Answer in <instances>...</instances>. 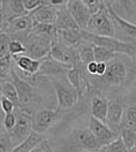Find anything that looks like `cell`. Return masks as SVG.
I'll return each instance as SVG.
<instances>
[{"instance_id": "6da1fadb", "label": "cell", "mask_w": 136, "mask_h": 152, "mask_svg": "<svg viewBox=\"0 0 136 152\" xmlns=\"http://www.w3.org/2000/svg\"><path fill=\"white\" fill-rule=\"evenodd\" d=\"M51 85L54 90L57 101L58 112H63L73 108L79 102L80 96L77 90L68 81L65 77H52L50 78Z\"/></svg>"}, {"instance_id": "7a4b0ae2", "label": "cell", "mask_w": 136, "mask_h": 152, "mask_svg": "<svg viewBox=\"0 0 136 152\" xmlns=\"http://www.w3.org/2000/svg\"><path fill=\"white\" fill-rule=\"evenodd\" d=\"M82 38L83 40L92 43L94 45L102 46L117 54L127 55L128 57H132L134 52L136 51V47L131 43H127L116 39L115 37H105V36H97L83 30L82 31Z\"/></svg>"}, {"instance_id": "3957f363", "label": "cell", "mask_w": 136, "mask_h": 152, "mask_svg": "<svg viewBox=\"0 0 136 152\" xmlns=\"http://www.w3.org/2000/svg\"><path fill=\"white\" fill-rule=\"evenodd\" d=\"M85 31L97 36L115 37L116 28L113 23V20L110 17L108 7L105 3H103L97 13L92 15Z\"/></svg>"}, {"instance_id": "277c9868", "label": "cell", "mask_w": 136, "mask_h": 152, "mask_svg": "<svg viewBox=\"0 0 136 152\" xmlns=\"http://www.w3.org/2000/svg\"><path fill=\"white\" fill-rule=\"evenodd\" d=\"M119 55L112 61L107 63L106 72L102 77L96 76L107 87H119L125 83L128 78V74H129L128 65L124 59L119 57Z\"/></svg>"}, {"instance_id": "5b68a950", "label": "cell", "mask_w": 136, "mask_h": 152, "mask_svg": "<svg viewBox=\"0 0 136 152\" xmlns=\"http://www.w3.org/2000/svg\"><path fill=\"white\" fill-rule=\"evenodd\" d=\"M15 114L17 116L16 125L12 130L7 131L14 147L21 144L32 132V115L26 108H23L21 106H17L16 107Z\"/></svg>"}, {"instance_id": "8992f818", "label": "cell", "mask_w": 136, "mask_h": 152, "mask_svg": "<svg viewBox=\"0 0 136 152\" xmlns=\"http://www.w3.org/2000/svg\"><path fill=\"white\" fill-rule=\"evenodd\" d=\"M23 43L26 47V54L31 56L32 58L42 59L49 55L54 41L48 37L30 31L24 39Z\"/></svg>"}, {"instance_id": "52a82bcc", "label": "cell", "mask_w": 136, "mask_h": 152, "mask_svg": "<svg viewBox=\"0 0 136 152\" xmlns=\"http://www.w3.org/2000/svg\"><path fill=\"white\" fill-rule=\"evenodd\" d=\"M11 81L15 85L16 90L18 93V98H19V104L18 106L21 107H26L34 102L39 101L38 93L34 87L29 83L27 80L20 77L19 74L16 72L15 68H13L11 73Z\"/></svg>"}, {"instance_id": "ba28073f", "label": "cell", "mask_w": 136, "mask_h": 152, "mask_svg": "<svg viewBox=\"0 0 136 152\" xmlns=\"http://www.w3.org/2000/svg\"><path fill=\"white\" fill-rule=\"evenodd\" d=\"M49 55H51L56 61L65 64L70 67H76V66H79L82 64L80 61L77 47L67 46L58 41L52 44Z\"/></svg>"}, {"instance_id": "9c48e42d", "label": "cell", "mask_w": 136, "mask_h": 152, "mask_svg": "<svg viewBox=\"0 0 136 152\" xmlns=\"http://www.w3.org/2000/svg\"><path fill=\"white\" fill-rule=\"evenodd\" d=\"M34 22L32 20V17L30 14L21 17L14 18V19L7 21L5 31L9 34L12 39H17L23 42L24 39L28 36L31 28L33 26Z\"/></svg>"}, {"instance_id": "30bf717a", "label": "cell", "mask_w": 136, "mask_h": 152, "mask_svg": "<svg viewBox=\"0 0 136 152\" xmlns=\"http://www.w3.org/2000/svg\"><path fill=\"white\" fill-rule=\"evenodd\" d=\"M60 117V112L51 108H41L32 115V131L43 134L46 132Z\"/></svg>"}, {"instance_id": "8fae6325", "label": "cell", "mask_w": 136, "mask_h": 152, "mask_svg": "<svg viewBox=\"0 0 136 152\" xmlns=\"http://www.w3.org/2000/svg\"><path fill=\"white\" fill-rule=\"evenodd\" d=\"M70 66L63 64L60 61L53 58L51 55H47L46 57L41 59V66L38 74L33 77V79L39 77H65L67 75L68 69H70Z\"/></svg>"}, {"instance_id": "7c38bea8", "label": "cell", "mask_w": 136, "mask_h": 152, "mask_svg": "<svg viewBox=\"0 0 136 152\" xmlns=\"http://www.w3.org/2000/svg\"><path fill=\"white\" fill-rule=\"evenodd\" d=\"M88 129L96 137V139L98 140L102 147L104 145L111 143L119 137V132L111 130L106 125V123L98 120L92 116L88 120Z\"/></svg>"}, {"instance_id": "4fadbf2b", "label": "cell", "mask_w": 136, "mask_h": 152, "mask_svg": "<svg viewBox=\"0 0 136 152\" xmlns=\"http://www.w3.org/2000/svg\"><path fill=\"white\" fill-rule=\"evenodd\" d=\"M67 9L81 30H86L92 13L82 0H69Z\"/></svg>"}, {"instance_id": "5bb4252c", "label": "cell", "mask_w": 136, "mask_h": 152, "mask_svg": "<svg viewBox=\"0 0 136 152\" xmlns=\"http://www.w3.org/2000/svg\"><path fill=\"white\" fill-rule=\"evenodd\" d=\"M124 110H125V106L121 99L116 98V99L108 100V110H107L105 123L111 130L115 132H119L121 129Z\"/></svg>"}, {"instance_id": "9a60e30c", "label": "cell", "mask_w": 136, "mask_h": 152, "mask_svg": "<svg viewBox=\"0 0 136 152\" xmlns=\"http://www.w3.org/2000/svg\"><path fill=\"white\" fill-rule=\"evenodd\" d=\"M73 139L83 150L89 151H99L101 149V144L96 139L92 131L88 128L85 129H76L73 132Z\"/></svg>"}, {"instance_id": "2e32d148", "label": "cell", "mask_w": 136, "mask_h": 152, "mask_svg": "<svg viewBox=\"0 0 136 152\" xmlns=\"http://www.w3.org/2000/svg\"><path fill=\"white\" fill-rule=\"evenodd\" d=\"M29 14L31 15L34 24H55L57 18V7L44 2Z\"/></svg>"}, {"instance_id": "e0dca14e", "label": "cell", "mask_w": 136, "mask_h": 152, "mask_svg": "<svg viewBox=\"0 0 136 152\" xmlns=\"http://www.w3.org/2000/svg\"><path fill=\"white\" fill-rule=\"evenodd\" d=\"M13 57L18 69L21 70L26 76L33 79V77L38 74L39 70H40L41 59L32 58L31 56L27 54L15 55Z\"/></svg>"}, {"instance_id": "ac0fdd59", "label": "cell", "mask_w": 136, "mask_h": 152, "mask_svg": "<svg viewBox=\"0 0 136 152\" xmlns=\"http://www.w3.org/2000/svg\"><path fill=\"white\" fill-rule=\"evenodd\" d=\"M106 5H107V7H108V12H109V14H110L111 19L113 20L115 28L121 30L125 36L129 37V38L136 39V24L131 23V22L124 19L123 17H121V16L115 12V10L113 9V7L111 4H106Z\"/></svg>"}, {"instance_id": "d6986e66", "label": "cell", "mask_w": 136, "mask_h": 152, "mask_svg": "<svg viewBox=\"0 0 136 152\" xmlns=\"http://www.w3.org/2000/svg\"><path fill=\"white\" fill-rule=\"evenodd\" d=\"M107 110H108V99L102 94H96L90 101V112L92 116L105 123Z\"/></svg>"}, {"instance_id": "ffe728a7", "label": "cell", "mask_w": 136, "mask_h": 152, "mask_svg": "<svg viewBox=\"0 0 136 152\" xmlns=\"http://www.w3.org/2000/svg\"><path fill=\"white\" fill-rule=\"evenodd\" d=\"M82 66H84L83 64L79 66H76V67H72L70 69H68L67 75H65V78L68 79L70 83L77 90V92L79 93L80 99H81L82 93H83L84 85H85V77H84V71L82 68Z\"/></svg>"}, {"instance_id": "44dd1931", "label": "cell", "mask_w": 136, "mask_h": 152, "mask_svg": "<svg viewBox=\"0 0 136 152\" xmlns=\"http://www.w3.org/2000/svg\"><path fill=\"white\" fill-rule=\"evenodd\" d=\"M1 10L7 16V21L14 19V18L29 14L24 7L22 0H2V9Z\"/></svg>"}, {"instance_id": "7402d4cb", "label": "cell", "mask_w": 136, "mask_h": 152, "mask_svg": "<svg viewBox=\"0 0 136 152\" xmlns=\"http://www.w3.org/2000/svg\"><path fill=\"white\" fill-rule=\"evenodd\" d=\"M81 29H57L56 41L70 47H78L83 41Z\"/></svg>"}, {"instance_id": "603a6c76", "label": "cell", "mask_w": 136, "mask_h": 152, "mask_svg": "<svg viewBox=\"0 0 136 152\" xmlns=\"http://www.w3.org/2000/svg\"><path fill=\"white\" fill-rule=\"evenodd\" d=\"M55 26L58 30L60 29H80L79 26L72 18L71 14L69 13L65 7H57V18L55 21Z\"/></svg>"}, {"instance_id": "cb8c5ba5", "label": "cell", "mask_w": 136, "mask_h": 152, "mask_svg": "<svg viewBox=\"0 0 136 152\" xmlns=\"http://www.w3.org/2000/svg\"><path fill=\"white\" fill-rule=\"evenodd\" d=\"M44 140L45 137L43 134L32 131L21 144L15 146L14 149L12 150V152H30L34 147L40 145Z\"/></svg>"}, {"instance_id": "d4e9b609", "label": "cell", "mask_w": 136, "mask_h": 152, "mask_svg": "<svg viewBox=\"0 0 136 152\" xmlns=\"http://www.w3.org/2000/svg\"><path fill=\"white\" fill-rule=\"evenodd\" d=\"M78 53H79V57L81 63L84 66H86L88 63L95 61L94 56V44L87 42V41L83 40L77 47Z\"/></svg>"}, {"instance_id": "484cf974", "label": "cell", "mask_w": 136, "mask_h": 152, "mask_svg": "<svg viewBox=\"0 0 136 152\" xmlns=\"http://www.w3.org/2000/svg\"><path fill=\"white\" fill-rule=\"evenodd\" d=\"M31 32L48 37V38L52 39L54 42H56L57 28L55 26V24H44V23L33 24V26L31 28Z\"/></svg>"}, {"instance_id": "4316f807", "label": "cell", "mask_w": 136, "mask_h": 152, "mask_svg": "<svg viewBox=\"0 0 136 152\" xmlns=\"http://www.w3.org/2000/svg\"><path fill=\"white\" fill-rule=\"evenodd\" d=\"M0 91L2 96L7 97V99L12 100L16 105L19 104V98H18V93L16 87L11 80H1L0 81Z\"/></svg>"}, {"instance_id": "83f0119b", "label": "cell", "mask_w": 136, "mask_h": 152, "mask_svg": "<svg viewBox=\"0 0 136 152\" xmlns=\"http://www.w3.org/2000/svg\"><path fill=\"white\" fill-rule=\"evenodd\" d=\"M123 127L136 129V104H132L125 108L121 128Z\"/></svg>"}, {"instance_id": "f1b7e54d", "label": "cell", "mask_w": 136, "mask_h": 152, "mask_svg": "<svg viewBox=\"0 0 136 152\" xmlns=\"http://www.w3.org/2000/svg\"><path fill=\"white\" fill-rule=\"evenodd\" d=\"M117 53L109 50L102 46L94 45V56L96 61H104V63H109L113 58L117 56Z\"/></svg>"}, {"instance_id": "f546056e", "label": "cell", "mask_w": 136, "mask_h": 152, "mask_svg": "<svg viewBox=\"0 0 136 152\" xmlns=\"http://www.w3.org/2000/svg\"><path fill=\"white\" fill-rule=\"evenodd\" d=\"M13 55L9 54L0 57V79L7 80L11 77L12 70H13Z\"/></svg>"}, {"instance_id": "4dcf8cb0", "label": "cell", "mask_w": 136, "mask_h": 152, "mask_svg": "<svg viewBox=\"0 0 136 152\" xmlns=\"http://www.w3.org/2000/svg\"><path fill=\"white\" fill-rule=\"evenodd\" d=\"M119 135L128 150L136 147V129L123 127L119 129Z\"/></svg>"}, {"instance_id": "1f68e13d", "label": "cell", "mask_w": 136, "mask_h": 152, "mask_svg": "<svg viewBox=\"0 0 136 152\" xmlns=\"http://www.w3.org/2000/svg\"><path fill=\"white\" fill-rule=\"evenodd\" d=\"M99 152H129V150L127 149L121 135H119L114 141L101 147Z\"/></svg>"}, {"instance_id": "d6a6232c", "label": "cell", "mask_w": 136, "mask_h": 152, "mask_svg": "<svg viewBox=\"0 0 136 152\" xmlns=\"http://www.w3.org/2000/svg\"><path fill=\"white\" fill-rule=\"evenodd\" d=\"M9 54L15 56V55L20 54H26V47L24 43L17 39H12L9 45Z\"/></svg>"}, {"instance_id": "836d02e7", "label": "cell", "mask_w": 136, "mask_h": 152, "mask_svg": "<svg viewBox=\"0 0 136 152\" xmlns=\"http://www.w3.org/2000/svg\"><path fill=\"white\" fill-rule=\"evenodd\" d=\"M11 40L12 38L5 30H1L0 31V57L4 56V55L9 53V45Z\"/></svg>"}, {"instance_id": "e575fe53", "label": "cell", "mask_w": 136, "mask_h": 152, "mask_svg": "<svg viewBox=\"0 0 136 152\" xmlns=\"http://www.w3.org/2000/svg\"><path fill=\"white\" fill-rule=\"evenodd\" d=\"M13 149L14 145L7 131L0 133V152H12Z\"/></svg>"}, {"instance_id": "d590c367", "label": "cell", "mask_w": 136, "mask_h": 152, "mask_svg": "<svg viewBox=\"0 0 136 152\" xmlns=\"http://www.w3.org/2000/svg\"><path fill=\"white\" fill-rule=\"evenodd\" d=\"M0 107H1V110L4 113V115H7L15 112L17 105L12 100L7 99L4 96H1V98H0Z\"/></svg>"}, {"instance_id": "8d00e7d4", "label": "cell", "mask_w": 136, "mask_h": 152, "mask_svg": "<svg viewBox=\"0 0 136 152\" xmlns=\"http://www.w3.org/2000/svg\"><path fill=\"white\" fill-rule=\"evenodd\" d=\"M16 122H17V116L15 113H11V114L4 115V118L2 120L3 129L5 131H9L15 127Z\"/></svg>"}, {"instance_id": "74e56055", "label": "cell", "mask_w": 136, "mask_h": 152, "mask_svg": "<svg viewBox=\"0 0 136 152\" xmlns=\"http://www.w3.org/2000/svg\"><path fill=\"white\" fill-rule=\"evenodd\" d=\"M83 1V3L86 5V7H88V10H89V12L92 14L97 13V12L100 10V7L103 5V1L102 0H82Z\"/></svg>"}, {"instance_id": "f35d334b", "label": "cell", "mask_w": 136, "mask_h": 152, "mask_svg": "<svg viewBox=\"0 0 136 152\" xmlns=\"http://www.w3.org/2000/svg\"><path fill=\"white\" fill-rule=\"evenodd\" d=\"M22 2H23V5L26 9V11L28 13H31L32 11L38 9L40 5H42L44 1L43 0H22Z\"/></svg>"}, {"instance_id": "ab89813d", "label": "cell", "mask_w": 136, "mask_h": 152, "mask_svg": "<svg viewBox=\"0 0 136 152\" xmlns=\"http://www.w3.org/2000/svg\"><path fill=\"white\" fill-rule=\"evenodd\" d=\"M117 2L127 15L131 16L133 14V0H117Z\"/></svg>"}, {"instance_id": "60d3db41", "label": "cell", "mask_w": 136, "mask_h": 152, "mask_svg": "<svg viewBox=\"0 0 136 152\" xmlns=\"http://www.w3.org/2000/svg\"><path fill=\"white\" fill-rule=\"evenodd\" d=\"M85 70L88 75L96 76L97 72H98V61H90V63H88L87 65L85 66Z\"/></svg>"}, {"instance_id": "b9f144b4", "label": "cell", "mask_w": 136, "mask_h": 152, "mask_svg": "<svg viewBox=\"0 0 136 152\" xmlns=\"http://www.w3.org/2000/svg\"><path fill=\"white\" fill-rule=\"evenodd\" d=\"M49 148H50V146H49V144H48V141L44 140L40 145L34 147L30 152H47V150H48Z\"/></svg>"}, {"instance_id": "7bdbcfd3", "label": "cell", "mask_w": 136, "mask_h": 152, "mask_svg": "<svg viewBox=\"0 0 136 152\" xmlns=\"http://www.w3.org/2000/svg\"><path fill=\"white\" fill-rule=\"evenodd\" d=\"M45 3H48L50 5L56 7H65L67 3L69 2V0H44Z\"/></svg>"}, {"instance_id": "ee69618b", "label": "cell", "mask_w": 136, "mask_h": 152, "mask_svg": "<svg viewBox=\"0 0 136 152\" xmlns=\"http://www.w3.org/2000/svg\"><path fill=\"white\" fill-rule=\"evenodd\" d=\"M107 69V63L104 61H98V72H97V75L98 77H102L104 75V73L106 72Z\"/></svg>"}, {"instance_id": "f6af8a7d", "label": "cell", "mask_w": 136, "mask_h": 152, "mask_svg": "<svg viewBox=\"0 0 136 152\" xmlns=\"http://www.w3.org/2000/svg\"><path fill=\"white\" fill-rule=\"evenodd\" d=\"M7 24V16L4 15V13H3L2 10H0V31L5 29Z\"/></svg>"}, {"instance_id": "bcb514c9", "label": "cell", "mask_w": 136, "mask_h": 152, "mask_svg": "<svg viewBox=\"0 0 136 152\" xmlns=\"http://www.w3.org/2000/svg\"><path fill=\"white\" fill-rule=\"evenodd\" d=\"M131 58H133V65H134V67H135V70H136V51L134 52L133 56H132Z\"/></svg>"}, {"instance_id": "7dc6e473", "label": "cell", "mask_w": 136, "mask_h": 152, "mask_svg": "<svg viewBox=\"0 0 136 152\" xmlns=\"http://www.w3.org/2000/svg\"><path fill=\"white\" fill-rule=\"evenodd\" d=\"M105 4H111V0H102Z\"/></svg>"}, {"instance_id": "c3c4849f", "label": "cell", "mask_w": 136, "mask_h": 152, "mask_svg": "<svg viewBox=\"0 0 136 152\" xmlns=\"http://www.w3.org/2000/svg\"><path fill=\"white\" fill-rule=\"evenodd\" d=\"M79 152H99V151H89V150H81Z\"/></svg>"}, {"instance_id": "681fc988", "label": "cell", "mask_w": 136, "mask_h": 152, "mask_svg": "<svg viewBox=\"0 0 136 152\" xmlns=\"http://www.w3.org/2000/svg\"><path fill=\"white\" fill-rule=\"evenodd\" d=\"M2 9V0H0V10Z\"/></svg>"}, {"instance_id": "f907efd6", "label": "cell", "mask_w": 136, "mask_h": 152, "mask_svg": "<svg viewBox=\"0 0 136 152\" xmlns=\"http://www.w3.org/2000/svg\"><path fill=\"white\" fill-rule=\"evenodd\" d=\"M2 130H3V129H2V127H1V125H0V133L2 132Z\"/></svg>"}, {"instance_id": "816d5d0a", "label": "cell", "mask_w": 136, "mask_h": 152, "mask_svg": "<svg viewBox=\"0 0 136 152\" xmlns=\"http://www.w3.org/2000/svg\"><path fill=\"white\" fill-rule=\"evenodd\" d=\"M47 152H52V150H51V148H49V149L47 150Z\"/></svg>"}, {"instance_id": "f5cc1de1", "label": "cell", "mask_w": 136, "mask_h": 152, "mask_svg": "<svg viewBox=\"0 0 136 152\" xmlns=\"http://www.w3.org/2000/svg\"><path fill=\"white\" fill-rule=\"evenodd\" d=\"M1 96H2V94H1V91H0V98H1Z\"/></svg>"}, {"instance_id": "db71d44e", "label": "cell", "mask_w": 136, "mask_h": 152, "mask_svg": "<svg viewBox=\"0 0 136 152\" xmlns=\"http://www.w3.org/2000/svg\"><path fill=\"white\" fill-rule=\"evenodd\" d=\"M0 81H1V79H0Z\"/></svg>"}, {"instance_id": "11a10c76", "label": "cell", "mask_w": 136, "mask_h": 152, "mask_svg": "<svg viewBox=\"0 0 136 152\" xmlns=\"http://www.w3.org/2000/svg\"><path fill=\"white\" fill-rule=\"evenodd\" d=\"M43 1H44V0H43Z\"/></svg>"}]
</instances>
